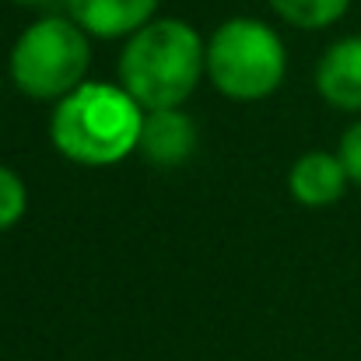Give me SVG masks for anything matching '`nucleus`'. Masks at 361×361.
Segmentation results:
<instances>
[{
  "label": "nucleus",
  "instance_id": "obj_1",
  "mask_svg": "<svg viewBox=\"0 0 361 361\" xmlns=\"http://www.w3.org/2000/svg\"><path fill=\"white\" fill-rule=\"evenodd\" d=\"M207 71V46L179 18H151L126 35L120 53V88L144 109L183 106Z\"/></svg>",
  "mask_w": 361,
  "mask_h": 361
},
{
  "label": "nucleus",
  "instance_id": "obj_2",
  "mask_svg": "<svg viewBox=\"0 0 361 361\" xmlns=\"http://www.w3.org/2000/svg\"><path fill=\"white\" fill-rule=\"evenodd\" d=\"M144 109L120 85L85 81L78 92L56 102L49 137L53 147L78 165H116L140 144Z\"/></svg>",
  "mask_w": 361,
  "mask_h": 361
},
{
  "label": "nucleus",
  "instance_id": "obj_3",
  "mask_svg": "<svg viewBox=\"0 0 361 361\" xmlns=\"http://www.w3.org/2000/svg\"><path fill=\"white\" fill-rule=\"evenodd\" d=\"M92 67V35L67 14L32 21L11 49V81L39 102H60L78 92Z\"/></svg>",
  "mask_w": 361,
  "mask_h": 361
},
{
  "label": "nucleus",
  "instance_id": "obj_4",
  "mask_svg": "<svg viewBox=\"0 0 361 361\" xmlns=\"http://www.w3.org/2000/svg\"><path fill=\"white\" fill-rule=\"evenodd\" d=\"M284 71L288 53L281 35L256 18H232L207 39V78L235 102L274 95L284 81Z\"/></svg>",
  "mask_w": 361,
  "mask_h": 361
},
{
  "label": "nucleus",
  "instance_id": "obj_5",
  "mask_svg": "<svg viewBox=\"0 0 361 361\" xmlns=\"http://www.w3.org/2000/svg\"><path fill=\"white\" fill-rule=\"evenodd\" d=\"M316 88L334 109L361 113V35H348L323 53Z\"/></svg>",
  "mask_w": 361,
  "mask_h": 361
},
{
  "label": "nucleus",
  "instance_id": "obj_6",
  "mask_svg": "<svg viewBox=\"0 0 361 361\" xmlns=\"http://www.w3.org/2000/svg\"><path fill=\"white\" fill-rule=\"evenodd\" d=\"M137 151H144V158L161 165V169L183 165L197 151V126L179 106L176 109H151V113H144Z\"/></svg>",
  "mask_w": 361,
  "mask_h": 361
},
{
  "label": "nucleus",
  "instance_id": "obj_7",
  "mask_svg": "<svg viewBox=\"0 0 361 361\" xmlns=\"http://www.w3.org/2000/svg\"><path fill=\"white\" fill-rule=\"evenodd\" d=\"M63 7L92 39H120L154 18L158 0H63Z\"/></svg>",
  "mask_w": 361,
  "mask_h": 361
},
{
  "label": "nucleus",
  "instance_id": "obj_8",
  "mask_svg": "<svg viewBox=\"0 0 361 361\" xmlns=\"http://www.w3.org/2000/svg\"><path fill=\"white\" fill-rule=\"evenodd\" d=\"M351 176L341 161V154H326V151H309L302 154L291 172H288V190L298 204L305 207H330L344 197Z\"/></svg>",
  "mask_w": 361,
  "mask_h": 361
},
{
  "label": "nucleus",
  "instance_id": "obj_9",
  "mask_svg": "<svg viewBox=\"0 0 361 361\" xmlns=\"http://www.w3.org/2000/svg\"><path fill=\"white\" fill-rule=\"evenodd\" d=\"M270 7L295 28H330L344 18L351 0H270Z\"/></svg>",
  "mask_w": 361,
  "mask_h": 361
},
{
  "label": "nucleus",
  "instance_id": "obj_10",
  "mask_svg": "<svg viewBox=\"0 0 361 361\" xmlns=\"http://www.w3.org/2000/svg\"><path fill=\"white\" fill-rule=\"evenodd\" d=\"M25 207H28L25 183L18 179V172H11L7 165H0V232L14 228L25 218Z\"/></svg>",
  "mask_w": 361,
  "mask_h": 361
},
{
  "label": "nucleus",
  "instance_id": "obj_11",
  "mask_svg": "<svg viewBox=\"0 0 361 361\" xmlns=\"http://www.w3.org/2000/svg\"><path fill=\"white\" fill-rule=\"evenodd\" d=\"M341 161H344V169H348V176H351V183H358L361 186V120L344 133V140H341Z\"/></svg>",
  "mask_w": 361,
  "mask_h": 361
},
{
  "label": "nucleus",
  "instance_id": "obj_12",
  "mask_svg": "<svg viewBox=\"0 0 361 361\" xmlns=\"http://www.w3.org/2000/svg\"><path fill=\"white\" fill-rule=\"evenodd\" d=\"M11 4H21V7H49L56 0H11Z\"/></svg>",
  "mask_w": 361,
  "mask_h": 361
}]
</instances>
